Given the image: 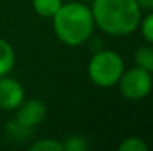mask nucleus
Returning a JSON list of instances; mask_svg holds the SVG:
<instances>
[{"mask_svg": "<svg viewBox=\"0 0 153 151\" xmlns=\"http://www.w3.org/2000/svg\"><path fill=\"white\" fill-rule=\"evenodd\" d=\"M24 101V88L10 77H0V108L6 111L16 110Z\"/></svg>", "mask_w": 153, "mask_h": 151, "instance_id": "423d86ee", "label": "nucleus"}, {"mask_svg": "<svg viewBox=\"0 0 153 151\" xmlns=\"http://www.w3.org/2000/svg\"><path fill=\"white\" fill-rule=\"evenodd\" d=\"M61 4V0H33L34 10L43 18H52Z\"/></svg>", "mask_w": 153, "mask_h": 151, "instance_id": "1a4fd4ad", "label": "nucleus"}, {"mask_svg": "<svg viewBox=\"0 0 153 151\" xmlns=\"http://www.w3.org/2000/svg\"><path fill=\"white\" fill-rule=\"evenodd\" d=\"M123 73V61L119 53L113 50L97 52L88 65V74L91 80L101 88L114 86Z\"/></svg>", "mask_w": 153, "mask_h": 151, "instance_id": "7ed1b4c3", "label": "nucleus"}, {"mask_svg": "<svg viewBox=\"0 0 153 151\" xmlns=\"http://www.w3.org/2000/svg\"><path fill=\"white\" fill-rule=\"evenodd\" d=\"M147 150H149V145L141 138H137V136L126 138L119 145V151H147Z\"/></svg>", "mask_w": 153, "mask_h": 151, "instance_id": "9d476101", "label": "nucleus"}, {"mask_svg": "<svg viewBox=\"0 0 153 151\" xmlns=\"http://www.w3.org/2000/svg\"><path fill=\"white\" fill-rule=\"evenodd\" d=\"M94 22L110 36H128L141 21L135 0H94L91 7Z\"/></svg>", "mask_w": 153, "mask_h": 151, "instance_id": "f257e3e1", "label": "nucleus"}, {"mask_svg": "<svg viewBox=\"0 0 153 151\" xmlns=\"http://www.w3.org/2000/svg\"><path fill=\"white\" fill-rule=\"evenodd\" d=\"M62 145H64V150L67 151H85L88 148L86 139L80 135H71V136L65 138Z\"/></svg>", "mask_w": 153, "mask_h": 151, "instance_id": "f8f14e48", "label": "nucleus"}, {"mask_svg": "<svg viewBox=\"0 0 153 151\" xmlns=\"http://www.w3.org/2000/svg\"><path fill=\"white\" fill-rule=\"evenodd\" d=\"M13 65H15V52L6 40L0 39V77L7 76L12 71Z\"/></svg>", "mask_w": 153, "mask_h": 151, "instance_id": "0eeeda50", "label": "nucleus"}, {"mask_svg": "<svg viewBox=\"0 0 153 151\" xmlns=\"http://www.w3.org/2000/svg\"><path fill=\"white\" fill-rule=\"evenodd\" d=\"M52 18L55 34L67 46L83 45L91 37L95 25L91 9L77 1L61 4Z\"/></svg>", "mask_w": 153, "mask_h": 151, "instance_id": "f03ea898", "label": "nucleus"}, {"mask_svg": "<svg viewBox=\"0 0 153 151\" xmlns=\"http://www.w3.org/2000/svg\"><path fill=\"white\" fill-rule=\"evenodd\" d=\"M135 64L137 67L149 71L150 74L153 73V46H141L135 52Z\"/></svg>", "mask_w": 153, "mask_h": 151, "instance_id": "6e6552de", "label": "nucleus"}, {"mask_svg": "<svg viewBox=\"0 0 153 151\" xmlns=\"http://www.w3.org/2000/svg\"><path fill=\"white\" fill-rule=\"evenodd\" d=\"M119 89L120 94L128 99H141L146 98L153 88L152 76L149 71L135 67L123 71L119 79Z\"/></svg>", "mask_w": 153, "mask_h": 151, "instance_id": "20e7f679", "label": "nucleus"}, {"mask_svg": "<svg viewBox=\"0 0 153 151\" xmlns=\"http://www.w3.org/2000/svg\"><path fill=\"white\" fill-rule=\"evenodd\" d=\"M138 3L140 7H144V9H153V0H135Z\"/></svg>", "mask_w": 153, "mask_h": 151, "instance_id": "4468645a", "label": "nucleus"}, {"mask_svg": "<svg viewBox=\"0 0 153 151\" xmlns=\"http://www.w3.org/2000/svg\"><path fill=\"white\" fill-rule=\"evenodd\" d=\"M16 110L18 111L15 116V122L25 129H31L40 124L46 117V107L40 99H28L25 102L22 101Z\"/></svg>", "mask_w": 153, "mask_h": 151, "instance_id": "39448f33", "label": "nucleus"}, {"mask_svg": "<svg viewBox=\"0 0 153 151\" xmlns=\"http://www.w3.org/2000/svg\"><path fill=\"white\" fill-rule=\"evenodd\" d=\"M141 24V33H143V37L153 45V12L149 13L143 21H140Z\"/></svg>", "mask_w": 153, "mask_h": 151, "instance_id": "ddd939ff", "label": "nucleus"}, {"mask_svg": "<svg viewBox=\"0 0 153 151\" xmlns=\"http://www.w3.org/2000/svg\"><path fill=\"white\" fill-rule=\"evenodd\" d=\"M30 151H64V145L55 139H40L30 145Z\"/></svg>", "mask_w": 153, "mask_h": 151, "instance_id": "9b49d317", "label": "nucleus"}]
</instances>
